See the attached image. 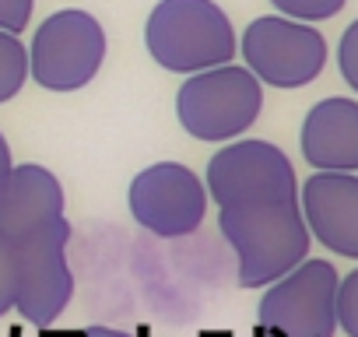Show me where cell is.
<instances>
[{"label": "cell", "instance_id": "6da1fadb", "mask_svg": "<svg viewBox=\"0 0 358 337\" xmlns=\"http://www.w3.org/2000/svg\"><path fill=\"white\" fill-rule=\"evenodd\" d=\"M218 229L236 253L243 288H267L309 257V229L299 197L222 208Z\"/></svg>", "mask_w": 358, "mask_h": 337}, {"label": "cell", "instance_id": "7a4b0ae2", "mask_svg": "<svg viewBox=\"0 0 358 337\" xmlns=\"http://www.w3.org/2000/svg\"><path fill=\"white\" fill-rule=\"evenodd\" d=\"M144 43L155 64L172 74H197L236 57L232 22L215 0H158Z\"/></svg>", "mask_w": 358, "mask_h": 337}, {"label": "cell", "instance_id": "3957f363", "mask_svg": "<svg viewBox=\"0 0 358 337\" xmlns=\"http://www.w3.org/2000/svg\"><path fill=\"white\" fill-rule=\"evenodd\" d=\"M264 109V85L250 67H208L183 81L176 113L183 130L197 141H236Z\"/></svg>", "mask_w": 358, "mask_h": 337}, {"label": "cell", "instance_id": "277c9868", "mask_svg": "<svg viewBox=\"0 0 358 337\" xmlns=\"http://www.w3.org/2000/svg\"><path fill=\"white\" fill-rule=\"evenodd\" d=\"M337 271L330 260H302L271 281L260 299L257 330L264 337H334L337 334Z\"/></svg>", "mask_w": 358, "mask_h": 337}, {"label": "cell", "instance_id": "5b68a950", "mask_svg": "<svg viewBox=\"0 0 358 337\" xmlns=\"http://www.w3.org/2000/svg\"><path fill=\"white\" fill-rule=\"evenodd\" d=\"M102 60V25L88 11H57L36 29L29 71L46 92H78L99 74Z\"/></svg>", "mask_w": 358, "mask_h": 337}, {"label": "cell", "instance_id": "8992f818", "mask_svg": "<svg viewBox=\"0 0 358 337\" xmlns=\"http://www.w3.org/2000/svg\"><path fill=\"white\" fill-rule=\"evenodd\" d=\"M243 57L260 85L306 88L327 67V39L309 22L267 15L243 32Z\"/></svg>", "mask_w": 358, "mask_h": 337}, {"label": "cell", "instance_id": "52a82bcc", "mask_svg": "<svg viewBox=\"0 0 358 337\" xmlns=\"http://www.w3.org/2000/svg\"><path fill=\"white\" fill-rule=\"evenodd\" d=\"M274 197H299L295 168L278 144L236 141L208 162V201H215L218 208Z\"/></svg>", "mask_w": 358, "mask_h": 337}, {"label": "cell", "instance_id": "ba28073f", "mask_svg": "<svg viewBox=\"0 0 358 337\" xmlns=\"http://www.w3.org/2000/svg\"><path fill=\"white\" fill-rule=\"evenodd\" d=\"M67 243H71L67 218L15 243V250H18L15 309L32 327L57 323V316L67 309V302L74 295V274L67 267Z\"/></svg>", "mask_w": 358, "mask_h": 337}, {"label": "cell", "instance_id": "9c48e42d", "mask_svg": "<svg viewBox=\"0 0 358 337\" xmlns=\"http://www.w3.org/2000/svg\"><path fill=\"white\" fill-rule=\"evenodd\" d=\"M127 201L134 222L162 239L197 232L208 215V187L179 162H158L137 173Z\"/></svg>", "mask_w": 358, "mask_h": 337}, {"label": "cell", "instance_id": "30bf717a", "mask_svg": "<svg viewBox=\"0 0 358 337\" xmlns=\"http://www.w3.org/2000/svg\"><path fill=\"white\" fill-rule=\"evenodd\" d=\"M299 208L313 239L330 253L358 260V176L316 173L299 190Z\"/></svg>", "mask_w": 358, "mask_h": 337}, {"label": "cell", "instance_id": "8fae6325", "mask_svg": "<svg viewBox=\"0 0 358 337\" xmlns=\"http://www.w3.org/2000/svg\"><path fill=\"white\" fill-rule=\"evenodd\" d=\"M64 218V187L43 165H11L0 180V236L22 243Z\"/></svg>", "mask_w": 358, "mask_h": 337}, {"label": "cell", "instance_id": "7c38bea8", "mask_svg": "<svg viewBox=\"0 0 358 337\" xmlns=\"http://www.w3.org/2000/svg\"><path fill=\"white\" fill-rule=\"evenodd\" d=\"M302 155L320 173H358V102H316L302 123Z\"/></svg>", "mask_w": 358, "mask_h": 337}, {"label": "cell", "instance_id": "4fadbf2b", "mask_svg": "<svg viewBox=\"0 0 358 337\" xmlns=\"http://www.w3.org/2000/svg\"><path fill=\"white\" fill-rule=\"evenodd\" d=\"M29 78V53L18 43V36L0 29V102H8L22 92Z\"/></svg>", "mask_w": 358, "mask_h": 337}, {"label": "cell", "instance_id": "5bb4252c", "mask_svg": "<svg viewBox=\"0 0 358 337\" xmlns=\"http://www.w3.org/2000/svg\"><path fill=\"white\" fill-rule=\"evenodd\" d=\"M271 4L295 22H327L334 15H341V8L348 0H271Z\"/></svg>", "mask_w": 358, "mask_h": 337}, {"label": "cell", "instance_id": "9a60e30c", "mask_svg": "<svg viewBox=\"0 0 358 337\" xmlns=\"http://www.w3.org/2000/svg\"><path fill=\"white\" fill-rule=\"evenodd\" d=\"M337 327L348 337H358V271L337 281Z\"/></svg>", "mask_w": 358, "mask_h": 337}, {"label": "cell", "instance_id": "2e32d148", "mask_svg": "<svg viewBox=\"0 0 358 337\" xmlns=\"http://www.w3.org/2000/svg\"><path fill=\"white\" fill-rule=\"evenodd\" d=\"M15 288H18V250L11 239L0 236V316L15 309Z\"/></svg>", "mask_w": 358, "mask_h": 337}, {"label": "cell", "instance_id": "e0dca14e", "mask_svg": "<svg viewBox=\"0 0 358 337\" xmlns=\"http://www.w3.org/2000/svg\"><path fill=\"white\" fill-rule=\"evenodd\" d=\"M337 64H341V74L344 81L358 92V22H351L341 36V46H337Z\"/></svg>", "mask_w": 358, "mask_h": 337}, {"label": "cell", "instance_id": "ac0fdd59", "mask_svg": "<svg viewBox=\"0 0 358 337\" xmlns=\"http://www.w3.org/2000/svg\"><path fill=\"white\" fill-rule=\"evenodd\" d=\"M32 8H36V0H0V29L18 36L22 29H29Z\"/></svg>", "mask_w": 358, "mask_h": 337}, {"label": "cell", "instance_id": "d6986e66", "mask_svg": "<svg viewBox=\"0 0 358 337\" xmlns=\"http://www.w3.org/2000/svg\"><path fill=\"white\" fill-rule=\"evenodd\" d=\"M74 337H134V334L116 330V327H88V330H81V334H74Z\"/></svg>", "mask_w": 358, "mask_h": 337}, {"label": "cell", "instance_id": "ffe728a7", "mask_svg": "<svg viewBox=\"0 0 358 337\" xmlns=\"http://www.w3.org/2000/svg\"><path fill=\"white\" fill-rule=\"evenodd\" d=\"M8 173H11V148H8L4 134H0V180H4Z\"/></svg>", "mask_w": 358, "mask_h": 337}]
</instances>
